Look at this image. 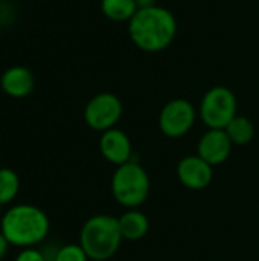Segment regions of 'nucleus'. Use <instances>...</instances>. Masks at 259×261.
Segmentation results:
<instances>
[{"mask_svg":"<svg viewBox=\"0 0 259 261\" xmlns=\"http://www.w3.org/2000/svg\"><path fill=\"white\" fill-rule=\"evenodd\" d=\"M150 176L137 162L119 165L111 177V193L116 202L128 210H134L145 203L150 196Z\"/></svg>","mask_w":259,"mask_h":261,"instance_id":"4","label":"nucleus"},{"mask_svg":"<svg viewBox=\"0 0 259 261\" xmlns=\"http://www.w3.org/2000/svg\"><path fill=\"white\" fill-rule=\"evenodd\" d=\"M99 151L105 161L119 167L131 161L133 147L128 135L114 127L102 133L99 139Z\"/></svg>","mask_w":259,"mask_h":261,"instance_id":"10","label":"nucleus"},{"mask_svg":"<svg viewBox=\"0 0 259 261\" xmlns=\"http://www.w3.org/2000/svg\"><path fill=\"white\" fill-rule=\"evenodd\" d=\"M124 237L119 222L108 214H96L90 217L81 228L79 245L93 261L111 258L121 248Z\"/></svg>","mask_w":259,"mask_h":261,"instance_id":"3","label":"nucleus"},{"mask_svg":"<svg viewBox=\"0 0 259 261\" xmlns=\"http://www.w3.org/2000/svg\"><path fill=\"white\" fill-rule=\"evenodd\" d=\"M20 191V177L11 168H0V205L11 203Z\"/></svg>","mask_w":259,"mask_h":261,"instance_id":"15","label":"nucleus"},{"mask_svg":"<svg viewBox=\"0 0 259 261\" xmlns=\"http://www.w3.org/2000/svg\"><path fill=\"white\" fill-rule=\"evenodd\" d=\"M212 168L214 167L198 154L186 156L177 165V177L189 190H205L212 182Z\"/></svg>","mask_w":259,"mask_h":261,"instance_id":"9","label":"nucleus"},{"mask_svg":"<svg viewBox=\"0 0 259 261\" xmlns=\"http://www.w3.org/2000/svg\"><path fill=\"white\" fill-rule=\"evenodd\" d=\"M197 119L195 107L185 98L171 99L163 106L159 115L160 132L168 138H182L191 132Z\"/></svg>","mask_w":259,"mask_h":261,"instance_id":"7","label":"nucleus"},{"mask_svg":"<svg viewBox=\"0 0 259 261\" xmlns=\"http://www.w3.org/2000/svg\"><path fill=\"white\" fill-rule=\"evenodd\" d=\"M9 242L5 239V236L0 232V261L5 258V255L8 254V249H9Z\"/></svg>","mask_w":259,"mask_h":261,"instance_id":"18","label":"nucleus"},{"mask_svg":"<svg viewBox=\"0 0 259 261\" xmlns=\"http://www.w3.org/2000/svg\"><path fill=\"white\" fill-rule=\"evenodd\" d=\"M50 229L49 217L43 210L29 203L11 206L0 219V232L12 246L34 248L43 242Z\"/></svg>","mask_w":259,"mask_h":261,"instance_id":"2","label":"nucleus"},{"mask_svg":"<svg viewBox=\"0 0 259 261\" xmlns=\"http://www.w3.org/2000/svg\"><path fill=\"white\" fill-rule=\"evenodd\" d=\"M137 8H150V6H156V0H136Z\"/></svg>","mask_w":259,"mask_h":261,"instance_id":"19","label":"nucleus"},{"mask_svg":"<svg viewBox=\"0 0 259 261\" xmlns=\"http://www.w3.org/2000/svg\"><path fill=\"white\" fill-rule=\"evenodd\" d=\"M0 87L5 95L20 99L32 93L35 87V78L31 69L24 66L8 67L0 76Z\"/></svg>","mask_w":259,"mask_h":261,"instance_id":"11","label":"nucleus"},{"mask_svg":"<svg viewBox=\"0 0 259 261\" xmlns=\"http://www.w3.org/2000/svg\"><path fill=\"white\" fill-rule=\"evenodd\" d=\"M237 96L226 86L211 87L202 98L198 115L208 128L224 130L237 116Z\"/></svg>","mask_w":259,"mask_h":261,"instance_id":"5","label":"nucleus"},{"mask_svg":"<svg viewBox=\"0 0 259 261\" xmlns=\"http://www.w3.org/2000/svg\"><path fill=\"white\" fill-rule=\"evenodd\" d=\"M224 132L227 133L229 139L232 141L234 145H246L249 142H252V139L255 138V125L253 122L241 115H237L224 128Z\"/></svg>","mask_w":259,"mask_h":261,"instance_id":"14","label":"nucleus"},{"mask_svg":"<svg viewBox=\"0 0 259 261\" xmlns=\"http://www.w3.org/2000/svg\"><path fill=\"white\" fill-rule=\"evenodd\" d=\"M119 228H121V234L124 237V240L128 242H137L140 239H143L150 229V220L148 217L134 210H128L127 213H124L119 219Z\"/></svg>","mask_w":259,"mask_h":261,"instance_id":"12","label":"nucleus"},{"mask_svg":"<svg viewBox=\"0 0 259 261\" xmlns=\"http://www.w3.org/2000/svg\"><path fill=\"white\" fill-rule=\"evenodd\" d=\"M14 261H46V258H44L43 252H40L38 249L24 248V249H21L17 254V257H15Z\"/></svg>","mask_w":259,"mask_h":261,"instance_id":"17","label":"nucleus"},{"mask_svg":"<svg viewBox=\"0 0 259 261\" xmlns=\"http://www.w3.org/2000/svg\"><path fill=\"white\" fill-rule=\"evenodd\" d=\"M89 255L81 248V245H66L60 248L55 254L53 261H89Z\"/></svg>","mask_w":259,"mask_h":261,"instance_id":"16","label":"nucleus"},{"mask_svg":"<svg viewBox=\"0 0 259 261\" xmlns=\"http://www.w3.org/2000/svg\"><path fill=\"white\" fill-rule=\"evenodd\" d=\"M128 35L133 44L148 54H157L169 47L177 35V20L163 6L140 8L128 21Z\"/></svg>","mask_w":259,"mask_h":261,"instance_id":"1","label":"nucleus"},{"mask_svg":"<svg viewBox=\"0 0 259 261\" xmlns=\"http://www.w3.org/2000/svg\"><path fill=\"white\" fill-rule=\"evenodd\" d=\"M124 112L121 99L110 92L95 95L84 109V121L95 132H107L114 128Z\"/></svg>","mask_w":259,"mask_h":261,"instance_id":"6","label":"nucleus"},{"mask_svg":"<svg viewBox=\"0 0 259 261\" xmlns=\"http://www.w3.org/2000/svg\"><path fill=\"white\" fill-rule=\"evenodd\" d=\"M232 141L224 130L209 128L198 141L197 154L205 159L209 165L217 167L224 164L232 153Z\"/></svg>","mask_w":259,"mask_h":261,"instance_id":"8","label":"nucleus"},{"mask_svg":"<svg viewBox=\"0 0 259 261\" xmlns=\"http://www.w3.org/2000/svg\"><path fill=\"white\" fill-rule=\"evenodd\" d=\"M2 206H3V205H0V213H2Z\"/></svg>","mask_w":259,"mask_h":261,"instance_id":"20","label":"nucleus"},{"mask_svg":"<svg viewBox=\"0 0 259 261\" xmlns=\"http://www.w3.org/2000/svg\"><path fill=\"white\" fill-rule=\"evenodd\" d=\"M137 9L139 8L136 0H101L102 14L116 23L130 21Z\"/></svg>","mask_w":259,"mask_h":261,"instance_id":"13","label":"nucleus"}]
</instances>
